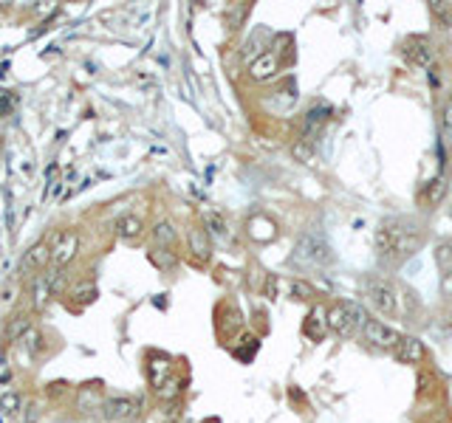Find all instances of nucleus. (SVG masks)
<instances>
[{
  "label": "nucleus",
  "instance_id": "nucleus-18",
  "mask_svg": "<svg viewBox=\"0 0 452 423\" xmlns=\"http://www.w3.org/2000/svg\"><path fill=\"white\" fill-rule=\"evenodd\" d=\"M68 296H71L77 305H91V302L96 299V285L88 282V279H82V282H77V285L68 291Z\"/></svg>",
  "mask_w": 452,
  "mask_h": 423
},
{
  "label": "nucleus",
  "instance_id": "nucleus-16",
  "mask_svg": "<svg viewBox=\"0 0 452 423\" xmlns=\"http://www.w3.org/2000/svg\"><path fill=\"white\" fill-rule=\"evenodd\" d=\"M142 228H145V223H142V217H136V214H125V217H119V223H116L119 237L128 240V243L139 240V237H142Z\"/></svg>",
  "mask_w": 452,
  "mask_h": 423
},
{
  "label": "nucleus",
  "instance_id": "nucleus-9",
  "mask_svg": "<svg viewBox=\"0 0 452 423\" xmlns=\"http://www.w3.org/2000/svg\"><path fill=\"white\" fill-rule=\"evenodd\" d=\"M48 262H51V243H48V240H40V243H34V245L23 254L20 274H37V271H45Z\"/></svg>",
  "mask_w": 452,
  "mask_h": 423
},
{
  "label": "nucleus",
  "instance_id": "nucleus-15",
  "mask_svg": "<svg viewBox=\"0 0 452 423\" xmlns=\"http://www.w3.org/2000/svg\"><path fill=\"white\" fill-rule=\"evenodd\" d=\"M450 178H447V170H441L430 184H427V190H424V201L430 204V207H439L441 201H444V195H447V184Z\"/></svg>",
  "mask_w": 452,
  "mask_h": 423
},
{
  "label": "nucleus",
  "instance_id": "nucleus-17",
  "mask_svg": "<svg viewBox=\"0 0 452 423\" xmlns=\"http://www.w3.org/2000/svg\"><path fill=\"white\" fill-rule=\"evenodd\" d=\"M28 330H31L28 313H14V316L9 319V325H6V339H9V342H17V339H23Z\"/></svg>",
  "mask_w": 452,
  "mask_h": 423
},
{
  "label": "nucleus",
  "instance_id": "nucleus-29",
  "mask_svg": "<svg viewBox=\"0 0 452 423\" xmlns=\"http://www.w3.org/2000/svg\"><path fill=\"white\" fill-rule=\"evenodd\" d=\"M17 404H20V398H17V395H11V393H9V395H3V398H0V407H3V410H6V412H9V415H11V412H14V410H17Z\"/></svg>",
  "mask_w": 452,
  "mask_h": 423
},
{
  "label": "nucleus",
  "instance_id": "nucleus-6",
  "mask_svg": "<svg viewBox=\"0 0 452 423\" xmlns=\"http://www.w3.org/2000/svg\"><path fill=\"white\" fill-rule=\"evenodd\" d=\"M362 336H365V342H368L371 347H376V350H393L396 342L402 339L390 325H385V322H379V319H365Z\"/></svg>",
  "mask_w": 452,
  "mask_h": 423
},
{
  "label": "nucleus",
  "instance_id": "nucleus-19",
  "mask_svg": "<svg viewBox=\"0 0 452 423\" xmlns=\"http://www.w3.org/2000/svg\"><path fill=\"white\" fill-rule=\"evenodd\" d=\"M147 376H150V384L159 390V387L170 378V361H167V359H153L150 367H147Z\"/></svg>",
  "mask_w": 452,
  "mask_h": 423
},
{
  "label": "nucleus",
  "instance_id": "nucleus-24",
  "mask_svg": "<svg viewBox=\"0 0 452 423\" xmlns=\"http://www.w3.org/2000/svg\"><path fill=\"white\" fill-rule=\"evenodd\" d=\"M436 387H439L436 373H430V370H419V395H422V398H427V395H433V393H436Z\"/></svg>",
  "mask_w": 452,
  "mask_h": 423
},
{
  "label": "nucleus",
  "instance_id": "nucleus-32",
  "mask_svg": "<svg viewBox=\"0 0 452 423\" xmlns=\"http://www.w3.org/2000/svg\"><path fill=\"white\" fill-rule=\"evenodd\" d=\"M444 130L452 133V99H450V105H447V113H444Z\"/></svg>",
  "mask_w": 452,
  "mask_h": 423
},
{
  "label": "nucleus",
  "instance_id": "nucleus-7",
  "mask_svg": "<svg viewBox=\"0 0 452 423\" xmlns=\"http://www.w3.org/2000/svg\"><path fill=\"white\" fill-rule=\"evenodd\" d=\"M390 353L399 364H422L427 359V347L419 336H402Z\"/></svg>",
  "mask_w": 452,
  "mask_h": 423
},
{
  "label": "nucleus",
  "instance_id": "nucleus-26",
  "mask_svg": "<svg viewBox=\"0 0 452 423\" xmlns=\"http://www.w3.org/2000/svg\"><path fill=\"white\" fill-rule=\"evenodd\" d=\"M436 262H439L444 271H450L452 268V245L450 243H444V245L436 248Z\"/></svg>",
  "mask_w": 452,
  "mask_h": 423
},
{
  "label": "nucleus",
  "instance_id": "nucleus-28",
  "mask_svg": "<svg viewBox=\"0 0 452 423\" xmlns=\"http://www.w3.org/2000/svg\"><path fill=\"white\" fill-rule=\"evenodd\" d=\"M23 339H26V347H28L34 356H40V353H43V336H40L34 328H31V330H28Z\"/></svg>",
  "mask_w": 452,
  "mask_h": 423
},
{
  "label": "nucleus",
  "instance_id": "nucleus-31",
  "mask_svg": "<svg viewBox=\"0 0 452 423\" xmlns=\"http://www.w3.org/2000/svg\"><path fill=\"white\" fill-rule=\"evenodd\" d=\"M266 296H269V299H277V279H274V277H269V282H266Z\"/></svg>",
  "mask_w": 452,
  "mask_h": 423
},
{
  "label": "nucleus",
  "instance_id": "nucleus-23",
  "mask_svg": "<svg viewBox=\"0 0 452 423\" xmlns=\"http://www.w3.org/2000/svg\"><path fill=\"white\" fill-rule=\"evenodd\" d=\"M291 156L297 158V161H303V164H314L317 161V153H314V144H308V141H294V147H291Z\"/></svg>",
  "mask_w": 452,
  "mask_h": 423
},
{
  "label": "nucleus",
  "instance_id": "nucleus-25",
  "mask_svg": "<svg viewBox=\"0 0 452 423\" xmlns=\"http://www.w3.org/2000/svg\"><path fill=\"white\" fill-rule=\"evenodd\" d=\"M291 296H294V299H314L317 291H314V285H308L305 279H294V282H291Z\"/></svg>",
  "mask_w": 452,
  "mask_h": 423
},
{
  "label": "nucleus",
  "instance_id": "nucleus-3",
  "mask_svg": "<svg viewBox=\"0 0 452 423\" xmlns=\"http://www.w3.org/2000/svg\"><path fill=\"white\" fill-rule=\"evenodd\" d=\"M365 296H368V302H371L379 313H385V316H393V313L399 311L396 288H393L390 282L379 279V277H371V279L365 282Z\"/></svg>",
  "mask_w": 452,
  "mask_h": 423
},
{
  "label": "nucleus",
  "instance_id": "nucleus-5",
  "mask_svg": "<svg viewBox=\"0 0 452 423\" xmlns=\"http://www.w3.org/2000/svg\"><path fill=\"white\" fill-rule=\"evenodd\" d=\"M102 415L108 423H130L142 415V401L133 395H113L102 404Z\"/></svg>",
  "mask_w": 452,
  "mask_h": 423
},
{
  "label": "nucleus",
  "instance_id": "nucleus-10",
  "mask_svg": "<svg viewBox=\"0 0 452 423\" xmlns=\"http://www.w3.org/2000/svg\"><path fill=\"white\" fill-rule=\"evenodd\" d=\"M399 240H402V226L382 223L376 228V251L382 257H399Z\"/></svg>",
  "mask_w": 452,
  "mask_h": 423
},
{
  "label": "nucleus",
  "instance_id": "nucleus-2",
  "mask_svg": "<svg viewBox=\"0 0 452 423\" xmlns=\"http://www.w3.org/2000/svg\"><path fill=\"white\" fill-rule=\"evenodd\" d=\"M331 260H334L331 245L320 234H314V231L303 234L297 240V245H294V254H291L294 265H328Z\"/></svg>",
  "mask_w": 452,
  "mask_h": 423
},
{
  "label": "nucleus",
  "instance_id": "nucleus-8",
  "mask_svg": "<svg viewBox=\"0 0 452 423\" xmlns=\"http://www.w3.org/2000/svg\"><path fill=\"white\" fill-rule=\"evenodd\" d=\"M405 59L416 68H433V45L427 37H410L405 42Z\"/></svg>",
  "mask_w": 452,
  "mask_h": 423
},
{
  "label": "nucleus",
  "instance_id": "nucleus-30",
  "mask_svg": "<svg viewBox=\"0 0 452 423\" xmlns=\"http://www.w3.org/2000/svg\"><path fill=\"white\" fill-rule=\"evenodd\" d=\"M441 291H444L447 299H452V268L444 271V277H441Z\"/></svg>",
  "mask_w": 452,
  "mask_h": 423
},
{
  "label": "nucleus",
  "instance_id": "nucleus-12",
  "mask_svg": "<svg viewBox=\"0 0 452 423\" xmlns=\"http://www.w3.org/2000/svg\"><path fill=\"white\" fill-rule=\"evenodd\" d=\"M277 71H280V59H277V54H271V51H266V54H260V57H254V59L249 62V76H252L254 82H266V79L277 76Z\"/></svg>",
  "mask_w": 452,
  "mask_h": 423
},
{
  "label": "nucleus",
  "instance_id": "nucleus-11",
  "mask_svg": "<svg viewBox=\"0 0 452 423\" xmlns=\"http://www.w3.org/2000/svg\"><path fill=\"white\" fill-rule=\"evenodd\" d=\"M328 113H331L328 105H314V108L305 113V119H303V141H308V144L317 141V136L322 133V127H325V122H328Z\"/></svg>",
  "mask_w": 452,
  "mask_h": 423
},
{
  "label": "nucleus",
  "instance_id": "nucleus-4",
  "mask_svg": "<svg viewBox=\"0 0 452 423\" xmlns=\"http://www.w3.org/2000/svg\"><path fill=\"white\" fill-rule=\"evenodd\" d=\"M48 243H51V265L57 271L65 268L79 251V234L74 228H60Z\"/></svg>",
  "mask_w": 452,
  "mask_h": 423
},
{
  "label": "nucleus",
  "instance_id": "nucleus-13",
  "mask_svg": "<svg viewBox=\"0 0 452 423\" xmlns=\"http://www.w3.org/2000/svg\"><path fill=\"white\" fill-rule=\"evenodd\" d=\"M303 333H305L311 342H322V339H325V333H328V311H325L322 305H314V308H311V313H308V319H305V325H303Z\"/></svg>",
  "mask_w": 452,
  "mask_h": 423
},
{
  "label": "nucleus",
  "instance_id": "nucleus-22",
  "mask_svg": "<svg viewBox=\"0 0 452 423\" xmlns=\"http://www.w3.org/2000/svg\"><path fill=\"white\" fill-rule=\"evenodd\" d=\"M156 393H159V398H162V401H173V398H179V395L184 393V381H181V378H176V376H170V378H167V381H164Z\"/></svg>",
  "mask_w": 452,
  "mask_h": 423
},
{
  "label": "nucleus",
  "instance_id": "nucleus-1",
  "mask_svg": "<svg viewBox=\"0 0 452 423\" xmlns=\"http://www.w3.org/2000/svg\"><path fill=\"white\" fill-rule=\"evenodd\" d=\"M365 325V313L354 302H339L328 311V330L337 339H354Z\"/></svg>",
  "mask_w": 452,
  "mask_h": 423
},
{
  "label": "nucleus",
  "instance_id": "nucleus-14",
  "mask_svg": "<svg viewBox=\"0 0 452 423\" xmlns=\"http://www.w3.org/2000/svg\"><path fill=\"white\" fill-rule=\"evenodd\" d=\"M190 251H193V257H196L198 262H207V260H210L213 248H210V234H207V228H193V231H190Z\"/></svg>",
  "mask_w": 452,
  "mask_h": 423
},
{
  "label": "nucleus",
  "instance_id": "nucleus-20",
  "mask_svg": "<svg viewBox=\"0 0 452 423\" xmlns=\"http://www.w3.org/2000/svg\"><path fill=\"white\" fill-rule=\"evenodd\" d=\"M204 226H207V234H213V237H224L226 228H229V226H226V217L218 209L204 212Z\"/></svg>",
  "mask_w": 452,
  "mask_h": 423
},
{
  "label": "nucleus",
  "instance_id": "nucleus-21",
  "mask_svg": "<svg viewBox=\"0 0 452 423\" xmlns=\"http://www.w3.org/2000/svg\"><path fill=\"white\" fill-rule=\"evenodd\" d=\"M153 240H156V245H173V243H176V228H173V223H170V220L156 223Z\"/></svg>",
  "mask_w": 452,
  "mask_h": 423
},
{
  "label": "nucleus",
  "instance_id": "nucleus-27",
  "mask_svg": "<svg viewBox=\"0 0 452 423\" xmlns=\"http://www.w3.org/2000/svg\"><path fill=\"white\" fill-rule=\"evenodd\" d=\"M433 14L441 20V28H447L452 23V6L450 3H433Z\"/></svg>",
  "mask_w": 452,
  "mask_h": 423
}]
</instances>
